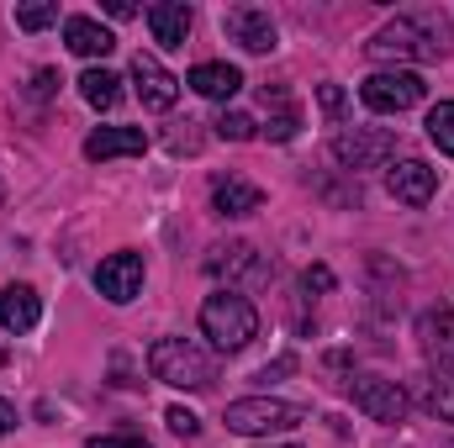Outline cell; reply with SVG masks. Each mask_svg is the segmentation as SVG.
<instances>
[{"label": "cell", "instance_id": "obj_1", "mask_svg": "<svg viewBox=\"0 0 454 448\" xmlns=\"http://www.w3.org/2000/svg\"><path fill=\"white\" fill-rule=\"evenodd\" d=\"M364 48L380 64H439L450 53V21L439 11H407V16H391Z\"/></svg>", "mask_w": 454, "mask_h": 448}, {"label": "cell", "instance_id": "obj_2", "mask_svg": "<svg viewBox=\"0 0 454 448\" xmlns=\"http://www.w3.org/2000/svg\"><path fill=\"white\" fill-rule=\"evenodd\" d=\"M148 369H153V380H164L175 390H212L217 385V359L191 337H159L148 348Z\"/></svg>", "mask_w": 454, "mask_h": 448}, {"label": "cell", "instance_id": "obj_3", "mask_svg": "<svg viewBox=\"0 0 454 448\" xmlns=\"http://www.w3.org/2000/svg\"><path fill=\"white\" fill-rule=\"evenodd\" d=\"M201 333L212 337V348L238 353V348H248V343L259 337V312H254L248 296L217 290V296H207V306H201Z\"/></svg>", "mask_w": 454, "mask_h": 448}, {"label": "cell", "instance_id": "obj_4", "mask_svg": "<svg viewBox=\"0 0 454 448\" xmlns=\"http://www.w3.org/2000/svg\"><path fill=\"white\" fill-rule=\"evenodd\" d=\"M223 422L232 428V433H243V438H270V433L301 428L307 412L291 406V401H275V396H248V401H227Z\"/></svg>", "mask_w": 454, "mask_h": 448}, {"label": "cell", "instance_id": "obj_5", "mask_svg": "<svg viewBox=\"0 0 454 448\" xmlns=\"http://www.w3.org/2000/svg\"><path fill=\"white\" fill-rule=\"evenodd\" d=\"M207 274H212V280H227V290H232V285H264V280H270V259H264L254 243L232 237V243H212V248H207Z\"/></svg>", "mask_w": 454, "mask_h": 448}, {"label": "cell", "instance_id": "obj_6", "mask_svg": "<svg viewBox=\"0 0 454 448\" xmlns=\"http://www.w3.org/2000/svg\"><path fill=\"white\" fill-rule=\"evenodd\" d=\"M423 96H428V85H423L418 74H407V69H380V74H370V80L359 85V101H364L370 112H380V116L412 112Z\"/></svg>", "mask_w": 454, "mask_h": 448}, {"label": "cell", "instance_id": "obj_7", "mask_svg": "<svg viewBox=\"0 0 454 448\" xmlns=\"http://www.w3.org/2000/svg\"><path fill=\"white\" fill-rule=\"evenodd\" d=\"M348 396H354V406L370 417V422H386V428H396V422H407V390L396 385V380H380V375H354L348 380Z\"/></svg>", "mask_w": 454, "mask_h": 448}, {"label": "cell", "instance_id": "obj_8", "mask_svg": "<svg viewBox=\"0 0 454 448\" xmlns=\"http://www.w3.org/2000/svg\"><path fill=\"white\" fill-rule=\"evenodd\" d=\"M391 153H396V132H386V127H354V132H339V137H333V158H339L348 174L375 169V164H386Z\"/></svg>", "mask_w": 454, "mask_h": 448}, {"label": "cell", "instance_id": "obj_9", "mask_svg": "<svg viewBox=\"0 0 454 448\" xmlns=\"http://www.w3.org/2000/svg\"><path fill=\"white\" fill-rule=\"evenodd\" d=\"M223 32L243 48V53H275V42H280L270 11H259V5H227L223 11Z\"/></svg>", "mask_w": 454, "mask_h": 448}, {"label": "cell", "instance_id": "obj_10", "mask_svg": "<svg viewBox=\"0 0 454 448\" xmlns=\"http://www.w3.org/2000/svg\"><path fill=\"white\" fill-rule=\"evenodd\" d=\"M96 290L116 301V306H127L137 290H143V253H132V248H121L112 259H101V269H96Z\"/></svg>", "mask_w": 454, "mask_h": 448}, {"label": "cell", "instance_id": "obj_11", "mask_svg": "<svg viewBox=\"0 0 454 448\" xmlns=\"http://www.w3.org/2000/svg\"><path fill=\"white\" fill-rule=\"evenodd\" d=\"M132 85H137V101H143L148 112H169V106L180 101V80H175L153 53H137V58H132Z\"/></svg>", "mask_w": 454, "mask_h": 448}, {"label": "cell", "instance_id": "obj_12", "mask_svg": "<svg viewBox=\"0 0 454 448\" xmlns=\"http://www.w3.org/2000/svg\"><path fill=\"white\" fill-rule=\"evenodd\" d=\"M386 190H391L402 206H428L434 190H439V169L423 164V158H402V164L386 169Z\"/></svg>", "mask_w": 454, "mask_h": 448}, {"label": "cell", "instance_id": "obj_13", "mask_svg": "<svg viewBox=\"0 0 454 448\" xmlns=\"http://www.w3.org/2000/svg\"><path fill=\"white\" fill-rule=\"evenodd\" d=\"M148 27H153V42L175 53V48H185V37L196 27V11L185 0H159V5H148Z\"/></svg>", "mask_w": 454, "mask_h": 448}, {"label": "cell", "instance_id": "obj_14", "mask_svg": "<svg viewBox=\"0 0 454 448\" xmlns=\"http://www.w3.org/2000/svg\"><path fill=\"white\" fill-rule=\"evenodd\" d=\"M259 206H264V190H259L254 180H243V174L212 180V212H217V217H248V212H259Z\"/></svg>", "mask_w": 454, "mask_h": 448}, {"label": "cell", "instance_id": "obj_15", "mask_svg": "<svg viewBox=\"0 0 454 448\" xmlns=\"http://www.w3.org/2000/svg\"><path fill=\"white\" fill-rule=\"evenodd\" d=\"M43 322V296L32 285H5L0 290V328L5 333H32Z\"/></svg>", "mask_w": 454, "mask_h": 448}, {"label": "cell", "instance_id": "obj_16", "mask_svg": "<svg viewBox=\"0 0 454 448\" xmlns=\"http://www.w3.org/2000/svg\"><path fill=\"white\" fill-rule=\"evenodd\" d=\"M143 148H148L143 127H101V132L85 137V158H96V164H106V158H132V153H143Z\"/></svg>", "mask_w": 454, "mask_h": 448}, {"label": "cell", "instance_id": "obj_17", "mask_svg": "<svg viewBox=\"0 0 454 448\" xmlns=\"http://www.w3.org/2000/svg\"><path fill=\"white\" fill-rule=\"evenodd\" d=\"M418 343H423L428 359H439V369L454 364V306H444V312H423V317H418Z\"/></svg>", "mask_w": 454, "mask_h": 448}, {"label": "cell", "instance_id": "obj_18", "mask_svg": "<svg viewBox=\"0 0 454 448\" xmlns=\"http://www.w3.org/2000/svg\"><path fill=\"white\" fill-rule=\"evenodd\" d=\"M64 42H69V53H80V58H106L116 48V37L96 21V16H69V21H64Z\"/></svg>", "mask_w": 454, "mask_h": 448}, {"label": "cell", "instance_id": "obj_19", "mask_svg": "<svg viewBox=\"0 0 454 448\" xmlns=\"http://www.w3.org/2000/svg\"><path fill=\"white\" fill-rule=\"evenodd\" d=\"M259 101H264V112H270V127H264V132H270L275 143H291V137L301 132V112H296V101L286 96V85H264Z\"/></svg>", "mask_w": 454, "mask_h": 448}, {"label": "cell", "instance_id": "obj_20", "mask_svg": "<svg viewBox=\"0 0 454 448\" xmlns=\"http://www.w3.org/2000/svg\"><path fill=\"white\" fill-rule=\"evenodd\" d=\"M185 85H191L196 96H207V101H232V96L243 90V74H238L232 64H196Z\"/></svg>", "mask_w": 454, "mask_h": 448}, {"label": "cell", "instance_id": "obj_21", "mask_svg": "<svg viewBox=\"0 0 454 448\" xmlns=\"http://www.w3.org/2000/svg\"><path fill=\"white\" fill-rule=\"evenodd\" d=\"M418 401L439 417V422H454V375L450 369H434L418 380Z\"/></svg>", "mask_w": 454, "mask_h": 448}, {"label": "cell", "instance_id": "obj_22", "mask_svg": "<svg viewBox=\"0 0 454 448\" xmlns=\"http://www.w3.org/2000/svg\"><path fill=\"white\" fill-rule=\"evenodd\" d=\"M80 96H85L96 112H112L116 101H121V80H116L112 69H85V74H80Z\"/></svg>", "mask_w": 454, "mask_h": 448}, {"label": "cell", "instance_id": "obj_23", "mask_svg": "<svg viewBox=\"0 0 454 448\" xmlns=\"http://www.w3.org/2000/svg\"><path fill=\"white\" fill-rule=\"evenodd\" d=\"M428 143L454 158V101H439V106L428 112Z\"/></svg>", "mask_w": 454, "mask_h": 448}, {"label": "cell", "instance_id": "obj_24", "mask_svg": "<svg viewBox=\"0 0 454 448\" xmlns=\"http://www.w3.org/2000/svg\"><path fill=\"white\" fill-rule=\"evenodd\" d=\"M259 127H254V116L248 112H223L217 116V137H227V143H248Z\"/></svg>", "mask_w": 454, "mask_h": 448}, {"label": "cell", "instance_id": "obj_25", "mask_svg": "<svg viewBox=\"0 0 454 448\" xmlns=\"http://www.w3.org/2000/svg\"><path fill=\"white\" fill-rule=\"evenodd\" d=\"M53 21H59V5H53V0L21 5V11H16V27H21V32H43V27H53Z\"/></svg>", "mask_w": 454, "mask_h": 448}, {"label": "cell", "instance_id": "obj_26", "mask_svg": "<svg viewBox=\"0 0 454 448\" xmlns=\"http://www.w3.org/2000/svg\"><path fill=\"white\" fill-rule=\"evenodd\" d=\"M164 422H169V433H180V438H196V433H201V417H196V412H185V406H169V412H164Z\"/></svg>", "mask_w": 454, "mask_h": 448}, {"label": "cell", "instance_id": "obj_27", "mask_svg": "<svg viewBox=\"0 0 454 448\" xmlns=\"http://www.w3.org/2000/svg\"><path fill=\"white\" fill-rule=\"evenodd\" d=\"M317 101H323V116H328V121H343L348 101H343V90H339V85H317Z\"/></svg>", "mask_w": 454, "mask_h": 448}, {"label": "cell", "instance_id": "obj_28", "mask_svg": "<svg viewBox=\"0 0 454 448\" xmlns=\"http://www.w3.org/2000/svg\"><path fill=\"white\" fill-rule=\"evenodd\" d=\"M301 290H333V269H328V264H312V269L301 274Z\"/></svg>", "mask_w": 454, "mask_h": 448}, {"label": "cell", "instance_id": "obj_29", "mask_svg": "<svg viewBox=\"0 0 454 448\" xmlns=\"http://www.w3.org/2000/svg\"><path fill=\"white\" fill-rule=\"evenodd\" d=\"M53 90H59V74H53V69H37V74H32V96H37V101H48Z\"/></svg>", "mask_w": 454, "mask_h": 448}, {"label": "cell", "instance_id": "obj_30", "mask_svg": "<svg viewBox=\"0 0 454 448\" xmlns=\"http://www.w3.org/2000/svg\"><path fill=\"white\" fill-rule=\"evenodd\" d=\"M90 448H153L148 438H132V433H116V438H90Z\"/></svg>", "mask_w": 454, "mask_h": 448}, {"label": "cell", "instance_id": "obj_31", "mask_svg": "<svg viewBox=\"0 0 454 448\" xmlns=\"http://www.w3.org/2000/svg\"><path fill=\"white\" fill-rule=\"evenodd\" d=\"M291 369H296V359H291V353H280L275 364H264V369H259V380H270V375H291Z\"/></svg>", "mask_w": 454, "mask_h": 448}, {"label": "cell", "instance_id": "obj_32", "mask_svg": "<svg viewBox=\"0 0 454 448\" xmlns=\"http://www.w3.org/2000/svg\"><path fill=\"white\" fill-rule=\"evenodd\" d=\"M11 428H16V406H11V401H0V438H5Z\"/></svg>", "mask_w": 454, "mask_h": 448}, {"label": "cell", "instance_id": "obj_33", "mask_svg": "<svg viewBox=\"0 0 454 448\" xmlns=\"http://www.w3.org/2000/svg\"><path fill=\"white\" fill-rule=\"evenodd\" d=\"M0 364H5V348H0Z\"/></svg>", "mask_w": 454, "mask_h": 448}, {"label": "cell", "instance_id": "obj_34", "mask_svg": "<svg viewBox=\"0 0 454 448\" xmlns=\"http://www.w3.org/2000/svg\"><path fill=\"white\" fill-rule=\"evenodd\" d=\"M0 201H5V185H0Z\"/></svg>", "mask_w": 454, "mask_h": 448}, {"label": "cell", "instance_id": "obj_35", "mask_svg": "<svg viewBox=\"0 0 454 448\" xmlns=\"http://www.w3.org/2000/svg\"><path fill=\"white\" fill-rule=\"evenodd\" d=\"M286 448H296V444H286Z\"/></svg>", "mask_w": 454, "mask_h": 448}]
</instances>
